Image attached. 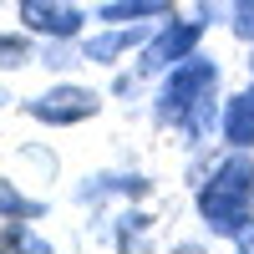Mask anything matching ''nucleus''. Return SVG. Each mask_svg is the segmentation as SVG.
<instances>
[{"mask_svg": "<svg viewBox=\"0 0 254 254\" xmlns=\"http://www.w3.org/2000/svg\"><path fill=\"white\" fill-rule=\"evenodd\" d=\"M198 219L208 224V234L239 239L254 224V158L249 153H229L208 183H198Z\"/></svg>", "mask_w": 254, "mask_h": 254, "instance_id": "f257e3e1", "label": "nucleus"}, {"mask_svg": "<svg viewBox=\"0 0 254 254\" xmlns=\"http://www.w3.org/2000/svg\"><path fill=\"white\" fill-rule=\"evenodd\" d=\"M214 92H219V61H208V56L193 51L188 61H178V66L163 76L153 117H158V122H178L188 107H198V102L214 97Z\"/></svg>", "mask_w": 254, "mask_h": 254, "instance_id": "f03ea898", "label": "nucleus"}, {"mask_svg": "<svg viewBox=\"0 0 254 254\" xmlns=\"http://www.w3.org/2000/svg\"><path fill=\"white\" fill-rule=\"evenodd\" d=\"M203 26L208 20L193 15V20H178V26H158V36L142 46V61H137V76H158V71H173L178 61H188L203 41Z\"/></svg>", "mask_w": 254, "mask_h": 254, "instance_id": "7ed1b4c3", "label": "nucleus"}, {"mask_svg": "<svg viewBox=\"0 0 254 254\" xmlns=\"http://www.w3.org/2000/svg\"><path fill=\"white\" fill-rule=\"evenodd\" d=\"M102 112V97L92 92V87H51V92H41V97H31L26 102V117H36V122H51V127H71V122H87V117H97Z\"/></svg>", "mask_w": 254, "mask_h": 254, "instance_id": "20e7f679", "label": "nucleus"}, {"mask_svg": "<svg viewBox=\"0 0 254 254\" xmlns=\"http://www.w3.org/2000/svg\"><path fill=\"white\" fill-rule=\"evenodd\" d=\"M20 5V20H26V31L46 36V41H76L81 26H87V10L71 5V0H15Z\"/></svg>", "mask_w": 254, "mask_h": 254, "instance_id": "39448f33", "label": "nucleus"}, {"mask_svg": "<svg viewBox=\"0 0 254 254\" xmlns=\"http://www.w3.org/2000/svg\"><path fill=\"white\" fill-rule=\"evenodd\" d=\"M158 36V26H112L107 36H87L81 41V61H87V66H112L117 56H127L132 46H147V41Z\"/></svg>", "mask_w": 254, "mask_h": 254, "instance_id": "423d86ee", "label": "nucleus"}, {"mask_svg": "<svg viewBox=\"0 0 254 254\" xmlns=\"http://www.w3.org/2000/svg\"><path fill=\"white\" fill-rule=\"evenodd\" d=\"M219 132H224L229 147H239V153H249V147H254V87H249V92H234V97L224 102Z\"/></svg>", "mask_w": 254, "mask_h": 254, "instance_id": "0eeeda50", "label": "nucleus"}, {"mask_svg": "<svg viewBox=\"0 0 254 254\" xmlns=\"http://www.w3.org/2000/svg\"><path fill=\"white\" fill-rule=\"evenodd\" d=\"M107 193H117V198H147L153 193V183H147L142 173H97V178H87V188H81V203H97V198H107Z\"/></svg>", "mask_w": 254, "mask_h": 254, "instance_id": "6e6552de", "label": "nucleus"}, {"mask_svg": "<svg viewBox=\"0 0 254 254\" xmlns=\"http://www.w3.org/2000/svg\"><path fill=\"white\" fill-rule=\"evenodd\" d=\"M122 254H142L147 244H153V219L147 214H137V208H127V214H117L112 219V234H107Z\"/></svg>", "mask_w": 254, "mask_h": 254, "instance_id": "1a4fd4ad", "label": "nucleus"}, {"mask_svg": "<svg viewBox=\"0 0 254 254\" xmlns=\"http://www.w3.org/2000/svg\"><path fill=\"white\" fill-rule=\"evenodd\" d=\"M173 10V0H107V5L97 10V20H107V26H127V20H158Z\"/></svg>", "mask_w": 254, "mask_h": 254, "instance_id": "9d476101", "label": "nucleus"}, {"mask_svg": "<svg viewBox=\"0 0 254 254\" xmlns=\"http://www.w3.org/2000/svg\"><path fill=\"white\" fill-rule=\"evenodd\" d=\"M0 219H10V224H36V219H46V203H41V198H26L15 183L0 178Z\"/></svg>", "mask_w": 254, "mask_h": 254, "instance_id": "9b49d317", "label": "nucleus"}, {"mask_svg": "<svg viewBox=\"0 0 254 254\" xmlns=\"http://www.w3.org/2000/svg\"><path fill=\"white\" fill-rule=\"evenodd\" d=\"M31 61H36V51H31L26 36H5V31H0V66L20 71V66H31Z\"/></svg>", "mask_w": 254, "mask_h": 254, "instance_id": "f8f14e48", "label": "nucleus"}, {"mask_svg": "<svg viewBox=\"0 0 254 254\" xmlns=\"http://www.w3.org/2000/svg\"><path fill=\"white\" fill-rule=\"evenodd\" d=\"M239 41H254V0H234V15H229Z\"/></svg>", "mask_w": 254, "mask_h": 254, "instance_id": "ddd939ff", "label": "nucleus"}, {"mask_svg": "<svg viewBox=\"0 0 254 254\" xmlns=\"http://www.w3.org/2000/svg\"><path fill=\"white\" fill-rule=\"evenodd\" d=\"M234 244H239V249H244V254H254V224H249V229H244V234H239V239H234Z\"/></svg>", "mask_w": 254, "mask_h": 254, "instance_id": "4468645a", "label": "nucleus"}, {"mask_svg": "<svg viewBox=\"0 0 254 254\" xmlns=\"http://www.w3.org/2000/svg\"><path fill=\"white\" fill-rule=\"evenodd\" d=\"M0 249H5V219H0Z\"/></svg>", "mask_w": 254, "mask_h": 254, "instance_id": "2eb2a0df", "label": "nucleus"}, {"mask_svg": "<svg viewBox=\"0 0 254 254\" xmlns=\"http://www.w3.org/2000/svg\"><path fill=\"white\" fill-rule=\"evenodd\" d=\"M0 102H5V92H0Z\"/></svg>", "mask_w": 254, "mask_h": 254, "instance_id": "dca6fc26", "label": "nucleus"}, {"mask_svg": "<svg viewBox=\"0 0 254 254\" xmlns=\"http://www.w3.org/2000/svg\"><path fill=\"white\" fill-rule=\"evenodd\" d=\"M249 71H254V61H249Z\"/></svg>", "mask_w": 254, "mask_h": 254, "instance_id": "f3484780", "label": "nucleus"}]
</instances>
